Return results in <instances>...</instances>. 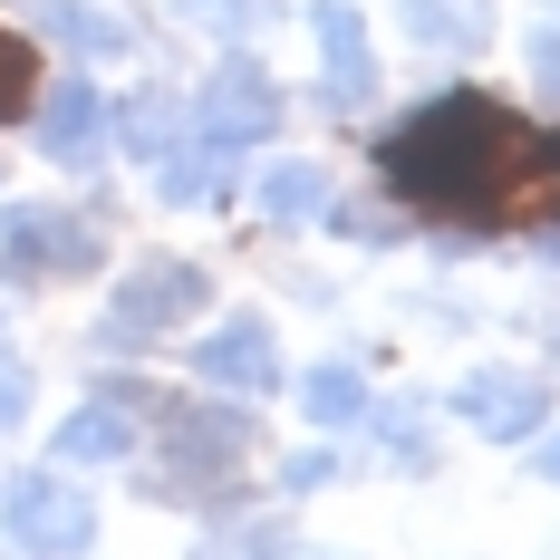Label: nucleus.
<instances>
[{"label":"nucleus","mask_w":560,"mask_h":560,"mask_svg":"<svg viewBox=\"0 0 560 560\" xmlns=\"http://www.w3.org/2000/svg\"><path fill=\"white\" fill-rule=\"evenodd\" d=\"M387 194L454 213V223H551L560 213V136L522 126L503 97H425V107L377 136Z\"/></svg>","instance_id":"1"},{"label":"nucleus","mask_w":560,"mask_h":560,"mask_svg":"<svg viewBox=\"0 0 560 560\" xmlns=\"http://www.w3.org/2000/svg\"><path fill=\"white\" fill-rule=\"evenodd\" d=\"M242 454H252V416L242 406H165V464L145 474V493L155 503H213Z\"/></svg>","instance_id":"2"},{"label":"nucleus","mask_w":560,"mask_h":560,"mask_svg":"<svg viewBox=\"0 0 560 560\" xmlns=\"http://www.w3.org/2000/svg\"><path fill=\"white\" fill-rule=\"evenodd\" d=\"M203 300H213V280H203V261H136V271L116 280L107 300V348H155L165 329H184V319H203Z\"/></svg>","instance_id":"3"},{"label":"nucleus","mask_w":560,"mask_h":560,"mask_svg":"<svg viewBox=\"0 0 560 560\" xmlns=\"http://www.w3.org/2000/svg\"><path fill=\"white\" fill-rule=\"evenodd\" d=\"M97 223L88 213H58V203H20V213H0V271L10 280H78L97 271Z\"/></svg>","instance_id":"4"},{"label":"nucleus","mask_w":560,"mask_h":560,"mask_svg":"<svg viewBox=\"0 0 560 560\" xmlns=\"http://www.w3.org/2000/svg\"><path fill=\"white\" fill-rule=\"evenodd\" d=\"M0 532H10L20 551H39V560H68V551L97 541V503H88L68 474H20V483L0 493Z\"/></svg>","instance_id":"5"},{"label":"nucleus","mask_w":560,"mask_h":560,"mask_svg":"<svg viewBox=\"0 0 560 560\" xmlns=\"http://www.w3.org/2000/svg\"><path fill=\"white\" fill-rule=\"evenodd\" d=\"M454 416H464L483 445H522V435L551 416V387H541L532 368H464V387H454Z\"/></svg>","instance_id":"6"},{"label":"nucleus","mask_w":560,"mask_h":560,"mask_svg":"<svg viewBox=\"0 0 560 560\" xmlns=\"http://www.w3.org/2000/svg\"><path fill=\"white\" fill-rule=\"evenodd\" d=\"M280 126V88L261 58H223L213 68V88H203V145L213 155H232V145H261Z\"/></svg>","instance_id":"7"},{"label":"nucleus","mask_w":560,"mask_h":560,"mask_svg":"<svg viewBox=\"0 0 560 560\" xmlns=\"http://www.w3.org/2000/svg\"><path fill=\"white\" fill-rule=\"evenodd\" d=\"M194 368L232 396H271L280 387V348H271V319H223V329L194 348Z\"/></svg>","instance_id":"8"},{"label":"nucleus","mask_w":560,"mask_h":560,"mask_svg":"<svg viewBox=\"0 0 560 560\" xmlns=\"http://www.w3.org/2000/svg\"><path fill=\"white\" fill-rule=\"evenodd\" d=\"M107 97H97V88H88V78H68V88H58V97H39V155H49V165H97V155H107Z\"/></svg>","instance_id":"9"},{"label":"nucleus","mask_w":560,"mask_h":560,"mask_svg":"<svg viewBox=\"0 0 560 560\" xmlns=\"http://www.w3.org/2000/svg\"><path fill=\"white\" fill-rule=\"evenodd\" d=\"M310 39H319V68H329V88H338V97H368V88H377V58H368V20H358L348 0H319Z\"/></svg>","instance_id":"10"},{"label":"nucleus","mask_w":560,"mask_h":560,"mask_svg":"<svg viewBox=\"0 0 560 560\" xmlns=\"http://www.w3.org/2000/svg\"><path fill=\"white\" fill-rule=\"evenodd\" d=\"M338 194H329V165H310V155H280L271 174H261V213L271 223H319Z\"/></svg>","instance_id":"11"},{"label":"nucleus","mask_w":560,"mask_h":560,"mask_svg":"<svg viewBox=\"0 0 560 560\" xmlns=\"http://www.w3.org/2000/svg\"><path fill=\"white\" fill-rule=\"evenodd\" d=\"M406 30L425 49H483L493 39V10L483 0H406Z\"/></svg>","instance_id":"12"},{"label":"nucleus","mask_w":560,"mask_h":560,"mask_svg":"<svg viewBox=\"0 0 560 560\" xmlns=\"http://www.w3.org/2000/svg\"><path fill=\"white\" fill-rule=\"evenodd\" d=\"M116 454H136V425L116 406H78L58 425V464H116Z\"/></svg>","instance_id":"13"},{"label":"nucleus","mask_w":560,"mask_h":560,"mask_svg":"<svg viewBox=\"0 0 560 560\" xmlns=\"http://www.w3.org/2000/svg\"><path fill=\"white\" fill-rule=\"evenodd\" d=\"M300 406H310V425H358V416H368V377H358L348 358H329V368L300 377Z\"/></svg>","instance_id":"14"},{"label":"nucleus","mask_w":560,"mask_h":560,"mask_svg":"<svg viewBox=\"0 0 560 560\" xmlns=\"http://www.w3.org/2000/svg\"><path fill=\"white\" fill-rule=\"evenodd\" d=\"M39 20H49V30H58V39H68L78 58H116V49H126V20H107V10H88V0H49Z\"/></svg>","instance_id":"15"},{"label":"nucleus","mask_w":560,"mask_h":560,"mask_svg":"<svg viewBox=\"0 0 560 560\" xmlns=\"http://www.w3.org/2000/svg\"><path fill=\"white\" fill-rule=\"evenodd\" d=\"M116 136H126V155H145V165H165L174 145H184V116H174V97H136V107L116 116Z\"/></svg>","instance_id":"16"},{"label":"nucleus","mask_w":560,"mask_h":560,"mask_svg":"<svg viewBox=\"0 0 560 560\" xmlns=\"http://www.w3.org/2000/svg\"><path fill=\"white\" fill-rule=\"evenodd\" d=\"M39 107V58L20 30H0V116H30Z\"/></svg>","instance_id":"17"},{"label":"nucleus","mask_w":560,"mask_h":560,"mask_svg":"<svg viewBox=\"0 0 560 560\" xmlns=\"http://www.w3.org/2000/svg\"><path fill=\"white\" fill-rule=\"evenodd\" d=\"M194 560H290V522H242V532H213Z\"/></svg>","instance_id":"18"},{"label":"nucleus","mask_w":560,"mask_h":560,"mask_svg":"<svg viewBox=\"0 0 560 560\" xmlns=\"http://www.w3.org/2000/svg\"><path fill=\"white\" fill-rule=\"evenodd\" d=\"M329 474H338V454H329V445H300L290 464H280V483H290V493H319Z\"/></svg>","instance_id":"19"},{"label":"nucleus","mask_w":560,"mask_h":560,"mask_svg":"<svg viewBox=\"0 0 560 560\" xmlns=\"http://www.w3.org/2000/svg\"><path fill=\"white\" fill-rule=\"evenodd\" d=\"M20 416H30V368L0 348V425H20Z\"/></svg>","instance_id":"20"},{"label":"nucleus","mask_w":560,"mask_h":560,"mask_svg":"<svg viewBox=\"0 0 560 560\" xmlns=\"http://www.w3.org/2000/svg\"><path fill=\"white\" fill-rule=\"evenodd\" d=\"M174 10H184V20H213V30H242V20H252V0H174Z\"/></svg>","instance_id":"21"},{"label":"nucleus","mask_w":560,"mask_h":560,"mask_svg":"<svg viewBox=\"0 0 560 560\" xmlns=\"http://www.w3.org/2000/svg\"><path fill=\"white\" fill-rule=\"evenodd\" d=\"M541 474H551V483H560V435H551V445H541Z\"/></svg>","instance_id":"22"},{"label":"nucleus","mask_w":560,"mask_h":560,"mask_svg":"<svg viewBox=\"0 0 560 560\" xmlns=\"http://www.w3.org/2000/svg\"><path fill=\"white\" fill-rule=\"evenodd\" d=\"M541 252H551V271H560V232H551V223H541Z\"/></svg>","instance_id":"23"}]
</instances>
